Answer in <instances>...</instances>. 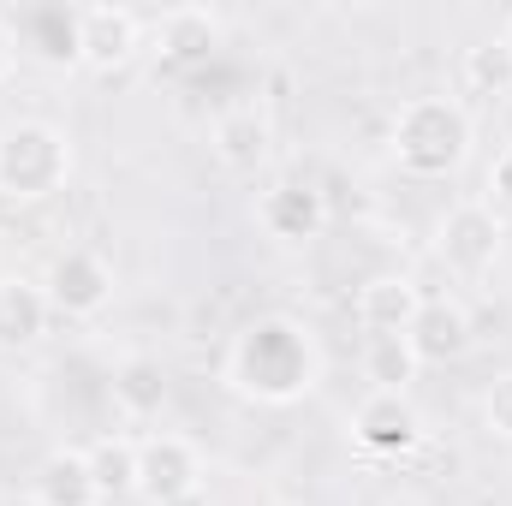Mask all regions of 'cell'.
<instances>
[{
	"instance_id": "1",
	"label": "cell",
	"mask_w": 512,
	"mask_h": 506,
	"mask_svg": "<svg viewBox=\"0 0 512 506\" xmlns=\"http://www.w3.org/2000/svg\"><path fill=\"white\" fill-rule=\"evenodd\" d=\"M227 381L256 405H298L322 381V352L292 316H256L227 346Z\"/></svg>"
},
{
	"instance_id": "2",
	"label": "cell",
	"mask_w": 512,
	"mask_h": 506,
	"mask_svg": "<svg viewBox=\"0 0 512 506\" xmlns=\"http://www.w3.org/2000/svg\"><path fill=\"white\" fill-rule=\"evenodd\" d=\"M477 126L459 96H411L387 126V155L411 179H453L471 161Z\"/></svg>"
},
{
	"instance_id": "3",
	"label": "cell",
	"mask_w": 512,
	"mask_h": 506,
	"mask_svg": "<svg viewBox=\"0 0 512 506\" xmlns=\"http://www.w3.org/2000/svg\"><path fill=\"white\" fill-rule=\"evenodd\" d=\"M72 179V137L48 120L0 126V197L6 203H48Z\"/></svg>"
},
{
	"instance_id": "4",
	"label": "cell",
	"mask_w": 512,
	"mask_h": 506,
	"mask_svg": "<svg viewBox=\"0 0 512 506\" xmlns=\"http://www.w3.org/2000/svg\"><path fill=\"white\" fill-rule=\"evenodd\" d=\"M501 245H507V227H501L495 203H477V197L471 203H453L441 215V227H435V256L459 280H483L501 262Z\"/></svg>"
},
{
	"instance_id": "5",
	"label": "cell",
	"mask_w": 512,
	"mask_h": 506,
	"mask_svg": "<svg viewBox=\"0 0 512 506\" xmlns=\"http://www.w3.org/2000/svg\"><path fill=\"white\" fill-rule=\"evenodd\" d=\"M42 292H48V310H54V316L90 322V316H102V310L114 304V268H108V256H96V251L78 245V251H60L48 262Z\"/></svg>"
},
{
	"instance_id": "6",
	"label": "cell",
	"mask_w": 512,
	"mask_h": 506,
	"mask_svg": "<svg viewBox=\"0 0 512 506\" xmlns=\"http://www.w3.org/2000/svg\"><path fill=\"white\" fill-rule=\"evenodd\" d=\"M137 495L149 506H179L203 495V459L185 435H149L137 441Z\"/></svg>"
},
{
	"instance_id": "7",
	"label": "cell",
	"mask_w": 512,
	"mask_h": 506,
	"mask_svg": "<svg viewBox=\"0 0 512 506\" xmlns=\"http://www.w3.org/2000/svg\"><path fill=\"white\" fill-rule=\"evenodd\" d=\"M143 48V18L131 6H78L72 12V54L90 72H120Z\"/></svg>"
},
{
	"instance_id": "8",
	"label": "cell",
	"mask_w": 512,
	"mask_h": 506,
	"mask_svg": "<svg viewBox=\"0 0 512 506\" xmlns=\"http://www.w3.org/2000/svg\"><path fill=\"white\" fill-rule=\"evenodd\" d=\"M352 441L370 459H405L423 441V417H417L411 393H364L352 411Z\"/></svg>"
},
{
	"instance_id": "9",
	"label": "cell",
	"mask_w": 512,
	"mask_h": 506,
	"mask_svg": "<svg viewBox=\"0 0 512 506\" xmlns=\"http://www.w3.org/2000/svg\"><path fill=\"white\" fill-rule=\"evenodd\" d=\"M256 227L274 239V245H310L322 239L328 227V197L304 179H274L262 197H256Z\"/></svg>"
},
{
	"instance_id": "10",
	"label": "cell",
	"mask_w": 512,
	"mask_h": 506,
	"mask_svg": "<svg viewBox=\"0 0 512 506\" xmlns=\"http://www.w3.org/2000/svg\"><path fill=\"white\" fill-rule=\"evenodd\" d=\"M358 328L370 334V340H387V334H411V322H417V310H423V286L417 280H405V274H376V280H364L358 286Z\"/></svg>"
},
{
	"instance_id": "11",
	"label": "cell",
	"mask_w": 512,
	"mask_h": 506,
	"mask_svg": "<svg viewBox=\"0 0 512 506\" xmlns=\"http://www.w3.org/2000/svg\"><path fill=\"white\" fill-rule=\"evenodd\" d=\"M405 340H411L417 364H459L471 352V310L459 298H423Z\"/></svg>"
},
{
	"instance_id": "12",
	"label": "cell",
	"mask_w": 512,
	"mask_h": 506,
	"mask_svg": "<svg viewBox=\"0 0 512 506\" xmlns=\"http://www.w3.org/2000/svg\"><path fill=\"white\" fill-rule=\"evenodd\" d=\"M209 143H215V161H221L227 173H256V167L274 155V126H268V114H262L256 102H239V108H227V114L215 120Z\"/></svg>"
},
{
	"instance_id": "13",
	"label": "cell",
	"mask_w": 512,
	"mask_h": 506,
	"mask_svg": "<svg viewBox=\"0 0 512 506\" xmlns=\"http://www.w3.org/2000/svg\"><path fill=\"white\" fill-rule=\"evenodd\" d=\"M30 501L36 506H108L96 489V471H90V453L84 447H54L36 477H30Z\"/></svg>"
},
{
	"instance_id": "14",
	"label": "cell",
	"mask_w": 512,
	"mask_h": 506,
	"mask_svg": "<svg viewBox=\"0 0 512 506\" xmlns=\"http://www.w3.org/2000/svg\"><path fill=\"white\" fill-rule=\"evenodd\" d=\"M221 48V18L209 6H173L155 18V54L161 66H197Z\"/></svg>"
},
{
	"instance_id": "15",
	"label": "cell",
	"mask_w": 512,
	"mask_h": 506,
	"mask_svg": "<svg viewBox=\"0 0 512 506\" xmlns=\"http://www.w3.org/2000/svg\"><path fill=\"white\" fill-rule=\"evenodd\" d=\"M54 310H48V292L24 274H0V352H18V346H36L48 334Z\"/></svg>"
},
{
	"instance_id": "16",
	"label": "cell",
	"mask_w": 512,
	"mask_h": 506,
	"mask_svg": "<svg viewBox=\"0 0 512 506\" xmlns=\"http://www.w3.org/2000/svg\"><path fill=\"white\" fill-rule=\"evenodd\" d=\"M108 393H114V411L126 423H155L161 405H167V376H161L155 358H126L108 381Z\"/></svg>"
},
{
	"instance_id": "17",
	"label": "cell",
	"mask_w": 512,
	"mask_h": 506,
	"mask_svg": "<svg viewBox=\"0 0 512 506\" xmlns=\"http://www.w3.org/2000/svg\"><path fill=\"white\" fill-rule=\"evenodd\" d=\"M459 84H465V96H477V102H507L512 96V48L501 42V36L465 48V60H459Z\"/></svg>"
},
{
	"instance_id": "18",
	"label": "cell",
	"mask_w": 512,
	"mask_h": 506,
	"mask_svg": "<svg viewBox=\"0 0 512 506\" xmlns=\"http://www.w3.org/2000/svg\"><path fill=\"white\" fill-rule=\"evenodd\" d=\"M84 453H90L96 489H102V501L108 506L137 495V441H131V435H102V441H90Z\"/></svg>"
},
{
	"instance_id": "19",
	"label": "cell",
	"mask_w": 512,
	"mask_h": 506,
	"mask_svg": "<svg viewBox=\"0 0 512 506\" xmlns=\"http://www.w3.org/2000/svg\"><path fill=\"white\" fill-rule=\"evenodd\" d=\"M417 376H423V364H417V352H411L405 334H387V340L364 346V381H370V393H411Z\"/></svg>"
},
{
	"instance_id": "20",
	"label": "cell",
	"mask_w": 512,
	"mask_h": 506,
	"mask_svg": "<svg viewBox=\"0 0 512 506\" xmlns=\"http://www.w3.org/2000/svg\"><path fill=\"white\" fill-rule=\"evenodd\" d=\"M483 417H489V429H495L501 441H512V370L489 381V393H483Z\"/></svg>"
},
{
	"instance_id": "21",
	"label": "cell",
	"mask_w": 512,
	"mask_h": 506,
	"mask_svg": "<svg viewBox=\"0 0 512 506\" xmlns=\"http://www.w3.org/2000/svg\"><path fill=\"white\" fill-rule=\"evenodd\" d=\"M489 203L512 209V143L495 155V167H489Z\"/></svg>"
},
{
	"instance_id": "22",
	"label": "cell",
	"mask_w": 512,
	"mask_h": 506,
	"mask_svg": "<svg viewBox=\"0 0 512 506\" xmlns=\"http://www.w3.org/2000/svg\"><path fill=\"white\" fill-rule=\"evenodd\" d=\"M12 60H18V54H12V24L0 18V84L12 78Z\"/></svg>"
},
{
	"instance_id": "23",
	"label": "cell",
	"mask_w": 512,
	"mask_h": 506,
	"mask_svg": "<svg viewBox=\"0 0 512 506\" xmlns=\"http://www.w3.org/2000/svg\"><path fill=\"white\" fill-rule=\"evenodd\" d=\"M387 506H429V501H417V495H393Z\"/></svg>"
},
{
	"instance_id": "24",
	"label": "cell",
	"mask_w": 512,
	"mask_h": 506,
	"mask_svg": "<svg viewBox=\"0 0 512 506\" xmlns=\"http://www.w3.org/2000/svg\"><path fill=\"white\" fill-rule=\"evenodd\" d=\"M501 42H507V48H512V12H507V24H501Z\"/></svg>"
},
{
	"instance_id": "25",
	"label": "cell",
	"mask_w": 512,
	"mask_h": 506,
	"mask_svg": "<svg viewBox=\"0 0 512 506\" xmlns=\"http://www.w3.org/2000/svg\"><path fill=\"white\" fill-rule=\"evenodd\" d=\"M179 506H209V501H203V495H191V501H179Z\"/></svg>"
}]
</instances>
